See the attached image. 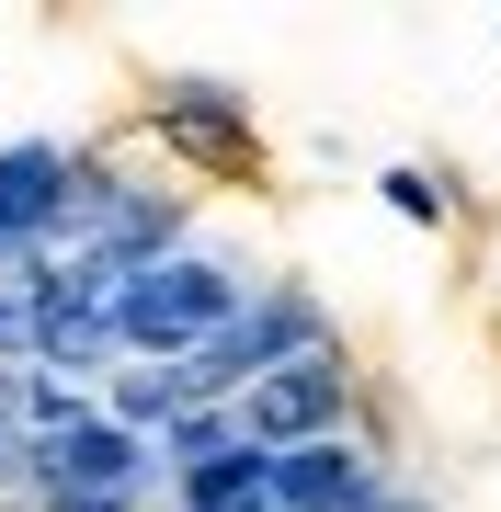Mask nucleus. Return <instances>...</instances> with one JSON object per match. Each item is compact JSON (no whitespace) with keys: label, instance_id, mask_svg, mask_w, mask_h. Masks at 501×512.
<instances>
[{"label":"nucleus","instance_id":"obj_5","mask_svg":"<svg viewBox=\"0 0 501 512\" xmlns=\"http://www.w3.org/2000/svg\"><path fill=\"white\" fill-rule=\"evenodd\" d=\"M57 183H69V171H57V148H12V160H0V239L35 228L46 205H57Z\"/></svg>","mask_w":501,"mask_h":512},{"label":"nucleus","instance_id":"obj_1","mask_svg":"<svg viewBox=\"0 0 501 512\" xmlns=\"http://www.w3.org/2000/svg\"><path fill=\"white\" fill-rule=\"evenodd\" d=\"M228 330V274L217 262H137L114 296V342L137 353H205Z\"/></svg>","mask_w":501,"mask_h":512},{"label":"nucleus","instance_id":"obj_2","mask_svg":"<svg viewBox=\"0 0 501 512\" xmlns=\"http://www.w3.org/2000/svg\"><path fill=\"white\" fill-rule=\"evenodd\" d=\"M137 444L114 433V421H57V433L35 444V490L57 501V512H126L137 501Z\"/></svg>","mask_w":501,"mask_h":512},{"label":"nucleus","instance_id":"obj_4","mask_svg":"<svg viewBox=\"0 0 501 512\" xmlns=\"http://www.w3.org/2000/svg\"><path fill=\"white\" fill-rule=\"evenodd\" d=\"M285 342H308V319H297V308H262V319H228L217 342H205L194 365H183V410L205 399V387H240V376L262 387V376L285 365Z\"/></svg>","mask_w":501,"mask_h":512},{"label":"nucleus","instance_id":"obj_3","mask_svg":"<svg viewBox=\"0 0 501 512\" xmlns=\"http://www.w3.org/2000/svg\"><path fill=\"white\" fill-rule=\"evenodd\" d=\"M331 410H342V376H331V365H274V376L251 387V410H240V444H262V456H297V444H308Z\"/></svg>","mask_w":501,"mask_h":512},{"label":"nucleus","instance_id":"obj_6","mask_svg":"<svg viewBox=\"0 0 501 512\" xmlns=\"http://www.w3.org/2000/svg\"><path fill=\"white\" fill-rule=\"evenodd\" d=\"M388 205H399V217H445V194H433L422 171H388Z\"/></svg>","mask_w":501,"mask_h":512}]
</instances>
